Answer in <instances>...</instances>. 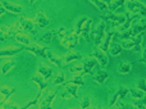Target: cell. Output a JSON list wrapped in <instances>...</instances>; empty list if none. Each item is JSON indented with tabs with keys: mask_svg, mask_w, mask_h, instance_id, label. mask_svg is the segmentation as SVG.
Listing matches in <instances>:
<instances>
[{
	"mask_svg": "<svg viewBox=\"0 0 146 109\" xmlns=\"http://www.w3.org/2000/svg\"><path fill=\"white\" fill-rule=\"evenodd\" d=\"M108 77H109V73L105 71V69H99L96 73H94L92 74V81H95V82H98V84H100V85H103L104 82L108 80Z\"/></svg>",
	"mask_w": 146,
	"mask_h": 109,
	"instance_id": "2e32d148",
	"label": "cell"
},
{
	"mask_svg": "<svg viewBox=\"0 0 146 109\" xmlns=\"http://www.w3.org/2000/svg\"><path fill=\"white\" fill-rule=\"evenodd\" d=\"M67 84H73V85H77V86H85V81L82 78V74H77L72 80H69Z\"/></svg>",
	"mask_w": 146,
	"mask_h": 109,
	"instance_id": "4dcf8cb0",
	"label": "cell"
},
{
	"mask_svg": "<svg viewBox=\"0 0 146 109\" xmlns=\"http://www.w3.org/2000/svg\"><path fill=\"white\" fill-rule=\"evenodd\" d=\"M88 19V17H86V15H83V17H81L80 19L76 22V26H74V30H73V32L76 33V35H78L80 36L81 35V31H82V27H83V25L86 23V21Z\"/></svg>",
	"mask_w": 146,
	"mask_h": 109,
	"instance_id": "4316f807",
	"label": "cell"
},
{
	"mask_svg": "<svg viewBox=\"0 0 146 109\" xmlns=\"http://www.w3.org/2000/svg\"><path fill=\"white\" fill-rule=\"evenodd\" d=\"M28 1H30V5H33L36 3V0H28Z\"/></svg>",
	"mask_w": 146,
	"mask_h": 109,
	"instance_id": "bcb514c9",
	"label": "cell"
},
{
	"mask_svg": "<svg viewBox=\"0 0 146 109\" xmlns=\"http://www.w3.org/2000/svg\"><path fill=\"white\" fill-rule=\"evenodd\" d=\"M146 30V18H140L137 23H132V26L124 32L118 33V37L121 39L122 41L124 40H129V39L136 37L137 35L142 33Z\"/></svg>",
	"mask_w": 146,
	"mask_h": 109,
	"instance_id": "6da1fadb",
	"label": "cell"
},
{
	"mask_svg": "<svg viewBox=\"0 0 146 109\" xmlns=\"http://www.w3.org/2000/svg\"><path fill=\"white\" fill-rule=\"evenodd\" d=\"M118 72L121 74H126V73H129L132 69V63L131 62H126V60H122L118 63V67H117Z\"/></svg>",
	"mask_w": 146,
	"mask_h": 109,
	"instance_id": "44dd1931",
	"label": "cell"
},
{
	"mask_svg": "<svg viewBox=\"0 0 146 109\" xmlns=\"http://www.w3.org/2000/svg\"><path fill=\"white\" fill-rule=\"evenodd\" d=\"M7 36H5V33L4 32H3V31L1 30H0V41H5V40H7Z\"/></svg>",
	"mask_w": 146,
	"mask_h": 109,
	"instance_id": "ee69618b",
	"label": "cell"
},
{
	"mask_svg": "<svg viewBox=\"0 0 146 109\" xmlns=\"http://www.w3.org/2000/svg\"><path fill=\"white\" fill-rule=\"evenodd\" d=\"M37 73L41 74V76L48 81V80L53 76V69H51L50 67H46V66H44V64H40L38 68H37Z\"/></svg>",
	"mask_w": 146,
	"mask_h": 109,
	"instance_id": "ffe728a7",
	"label": "cell"
},
{
	"mask_svg": "<svg viewBox=\"0 0 146 109\" xmlns=\"http://www.w3.org/2000/svg\"><path fill=\"white\" fill-rule=\"evenodd\" d=\"M91 55H92V58H95L96 60H98L99 66H101L103 68H106L109 64V58L108 55H106L105 51H103L99 46H95L92 50V53H91Z\"/></svg>",
	"mask_w": 146,
	"mask_h": 109,
	"instance_id": "8992f818",
	"label": "cell"
},
{
	"mask_svg": "<svg viewBox=\"0 0 146 109\" xmlns=\"http://www.w3.org/2000/svg\"><path fill=\"white\" fill-rule=\"evenodd\" d=\"M95 109H103V108H101V107H96Z\"/></svg>",
	"mask_w": 146,
	"mask_h": 109,
	"instance_id": "681fc988",
	"label": "cell"
},
{
	"mask_svg": "<svg viewBox=\"0 0 146 109\" xmlns=\"http://www.w3.org/2000/svg\"><path fill=\"white\" fill-rule=\"evenodd\" d=\"M101 1H104V3H108V1H109V0H101Z\"/></svg>",
	"mask_w": 146,
	"mask_h": 109,
	"instance_id": "c3c4849f",
	"label": "cell"
},
{
	"mask_svg": "<svg viewBox=\"0 0 146 109\" xmlns=\"http://www.w3.org/2000/svg\"><path fill=\"white\" fill-rule=\"evenodd\" d=\"M32 82H35V84L38 85V91H42V90H45L46 87H48V82H46V80L38 73L32 77Z\"/></svg>",
	"mask_w": 146,
	"mask_h": 109,
	"instance_id": "7402d4cb",
	"label": "cell"
},
{
	"mask_svg": "<svg viewBox=\"0 0 146 109\" xmlns=\"http://www.w3.org/2000/svg\"><path fill=\"white\" fill-rule=\"evenodd\" d=\"M14 39L17 40V43L22 44V45H25V46H27V45H30V44H31L30 37H28L26 33H19V35H17Z\"/></svg>",
	"mask_w": 146,
	"mask_h": 109,
	"instance_id": "83f0119b",
	"label": "cell"
},
{
	"mask_svg": "<svg viewBox=\"0 0 146 109\" xmlns=\"http://www.w3.org/2000/svg\"><path fill=\"white\" fill-rule=\"evenodd\" d=\"M5 13H7V10L4 9V7H3L1 3H0V17H3V15H4Z\"/></svg>",
	"mask_w": 146,
	"mask_h": 109,
	"instance_id": "f6af8a7d",
	"label": "cell"
},
{
	"mask_svg": "<svg viewBox=\"0 0 146 109\" xmlns=\"http://www.w3.org/2000/svg\"><path fill=\"white\" fill-rule=\"evenodd\" d=\"M41 92H42V91H38V92H37V95H36V96H35V99H33V100H31V102H28L27 104H26V105H23V107H18V109H30L31 107H33V105H36L38 102H40Z\"/></svg>",
	"mask_w": 146,
	"mask_h": 109,
	"instance_id": "f546056e",
	"label": "cell"
},
{
	"mask_svg": "<svg viewBox=\"0 0 146 109\" xmlns=\"http://www.w3.org/2000/svg\"><path fill=\"white\" fill-rule=\"evenodd\" d=\"M141 54H142V56H141V59H140V63H145V66H146V46H142V50H141Z\"/></svg>",
	"mask_w": 146,
	"mask_h": 109,
	"instance_id": "b9f144b4",
	"label": "cell"
},
{
	"mask_svg": "<svg viewBox=\"0 0 146 109\" xmlns=\"http://www.w3.org/2000/svg\"><path fill=\"white\" fill-rule=\"evenodd\" d=\"M60 96H62V99H64V100H68V99H71V98H73L72 95H71V92H69L68 90H66L64 92H62Z\"/></svg>",
	"mask_w": 146,
	"mask_h": 109,
	"instance_id": "7bdbcfd3",
	"label": "cell"
},
{
	"mask_svg": "<svg viewBox=\"0 0 146 109\" xmlns=\"http://www.w3.org/2000/svg\"><path fill=\"white\" fill-rule=\"evenodd\" d=\"M33 21H35L36 26H38L40 28H48L49 26H50V19H49V18L45 15V13L41 12V10L37 12V14H36V17Z\"/></svg>",
	"mask_w": 146,
	"mask_h": 109,
	"instance_id": "7c38bea8",
	"label": "cell"
},
{
	"mask_svg": "<svg viewBox=\"0 0 146 109\" xmlns=\"http://www.w3.org/2000/svg\"><path fill=\"white\" fill-rule=\"evenodd\" d=\"M136 85H137V89L139 90H141V91H144V92H146V80L145 78H139L136 81Z\"/></svg>",
	"mask_w": 146,
	"mask_h": 109,
	"instance_id": "74e56055",
	"label": "cell"
},
{
	"mask_svg": "<svg viewBox=\"0 0 146 109\" xmlns=\"http://www.w3.org/2000/svg\"><path fill=\"white\" fill-rule=\"evenodd\" d=\"M54 35H55V31H48V32L44 33V35L40 37V41L44 44H50L51 41H53Z\"/></svg>",
	"mask_w": 146,
	"mask_h": 109,
	"instance_id": "f1b7e54d",
	"label": "cell"
},
{
	"mask_svg": "<svg viewBox=\"0 0 146 109\" xmlns=\"http://www.w3.org/2000/svg\"><path fill=\"white\" fill-rule=\"evenodd\" d=\"M78 40H80V36L76 35L73 31H72V32H69V31H68V33H67L66 37H64L63 40L60 41V44H62V46H64L66 49L73 50V49L77 46Z\"/></svg>",
	"mask_w": 146,
	"mask_h": 109,
	"instance_id": "52a82bcc",
	"label": "cell"
},
{
	"mask_svg": "<svg viewBox=\"0 0 146 109\" xmlns=\"http://www.w3.org/2000/svg\"><path fill=\"white\" fill-rule=\"evenodd\" d=\"M69 71H71L72 73H78V74H82L83 67H82V64H77V66H72L71 68H69Z\"/></svg>",
	"mask_w": 146,
	"mask_h": 109,
	"instance_id": "f35d334b",
	"label": "cell"
},
{
	"mask_svg": "<svg viewBox=\"0 0 146 109\" xmlns=\"http://www.w3.org/2000/svg\"><path fill=\"white\" fill-rule=\"evenodd\" d=\"M139 109H146V105H144V107H140Z\"/></svg>",
	"mask_w": 146,
	"mask_h": 109,
	"instance_id": "7dc6e473",
	"label": "cell"
},
{
	"mask_svg": "<svg viewBox=\"0 0 146 109\" xmlns=\"http://www.w3.org/2000/svg\"><path fill=\"white\" fill-rule=\"evenodd\" d=\"M106 4H108L109 12L114 13L117 9H118V8L123 7V5H124V0H110V1H108Z\"/></svg>",
	"mask_w": 146,
	"mask_h": 109,
	"instance_id": "d4e9b609",
	"label": "cell"
},
{
	"mask_svg": "<svg viewBox=\"0 0 146 109\" xmlns=\"http://www.w3.org/2000/svg\"><path fill=\"white\" fill-rule=\"evenodd\" d=\"M67 33H68V30H67L66 27H59L58 30L55 31V35L58 36V37H59V40H60V41L63 40L64 37H66V35H67Z\"/></svg>",
	"mask_w": 146,
	"mask_h": 109,
	"instance_id": "8d00e7d4",
	"label": "cell"
},
{
	"mask_svg": "<svg viewBox=\"0 0 146 109\" xmlns=\"http://www.w3.org/2000/svg\"><path fill=\"white\" fill-rule=\"evenodd\" d=\"M142 41H144V36H142V33H140V35H137L136 37H133V39L124 40L121 45H122V48L127 49V50H132V51H136V53H141Z\"/></svg>",
	"mask_w": 146,
	"mask_h": 109,
	"instance_id": "7a4b0ae2",
	"label": "cell"
},
{
	"mask_svg": "<svg viewBox=\"0 0 146 109\" xmlns=\"http://www.w3.org/2000/svg\"><path fill=\"white\" fill-rule=\"evenodd\" d=\"M81 59H83L82 54L76 53V51H69V53H67L66 55L63 56V63L64 64H68V63H71V62L81 60Z\"/></svg>",
	"mask_w": 146,
	"mask_h": 109,
	"instance_id": "ac0fdd59",
	"label": "cell"
},
{
	"mask_svg": "<svg viewBox=\"0 0 146 109\" xmlns=\"http://www.w3.org/2000/svg\"><path fill=\"white\" fill-rule=\"evenodd\" d=\"M105 31H106V23L104 21H100L99 25L96 26V28L92 31V39H94V44L95 46H100L103 43V39L105 36Z\"/></svg>",
	"mask_w": 146,
	"mask_h": 109,
	"instance_id": "5b68a950",
	"label": "cell"
},
{
	"mask_svg": "<svg viewBox=\"0 0 146 109\" xmlns=\"http://www.w3.org/2000/svg\"><path fill=\"white\" fill-rule=\"evenodd\" d=\"M14 92H15V89H14V87H8V86H5V85L0 86V94L4 96V100H5V102H7V100L9 99V98L12 96Z\"/></svg>",
	"mask_w": 146,
	"mask_h": 109,
	"instance_id": "cb8c5ba5",
	"label": "cell"
},
{
	"mask_svg": "<svg viewBox=\"0 0 146 109\" xmlns=\"http://www.w3.org/2000/svg\"><path fill=\"white\" fill-rule=\"evenodd\" d=\"M23 49L30 53L35 54L36 56H40V58H48V48H42V46L37 45V44H32V45H27L23 46Z\"/></svg>",
	"mask_w": 146,
	"mask_h": 109,
	"instance_id": "ba28073f",
	"label": "cell"
},
{
	"mask_svg": "<svg viewBox=\"0 0 146 109\" xmlns=\"http://www.w3.org/2000/svg\"><path fill=\"white\" fill-rule=\"evenodd\" d=\"M53 84H54V85H56V86L66 84V74H64V73H58V74H56L55 78L53 80Z\"/></svg>",
	"mask_w": 146,
	"mask_h": 109,
	"instance_id": "836d02e7",
	"label": "cell"
},
{
	"mask_svg": "<svg viewBox=\"0 0 146 109\" xmlns=\"http://www.w3.org/2000/svg\"><path fill=\"white\" fill-rule=\"evenodd\" d=\"M127 12L132 13V14H137L141 18H146V5L144 3L135 0V1H127L126 4Z\"/></svg>",
	"mask_w": 146,
	"mask_h": 109,
	"instance_id": "3957f363",
	"label": "cell"
},
{
	"mask_svg": "<svg viewBox=\"0 0 146 109\" xmlns=\"http://www.w3.org/2000/svg\"><path fill=\"white\" fill-rule=\"evenodd\" d=\"M48 59L54 64V66L59 67V68H62V67L64 66V63H63V58H62V56H59V55H56V54H54L53 51L50 50V49L48 50Z\"/></svg>",
	"mask_w": 146,
	"mask_h": 109,
	"instance_id": "d6986e66",
	"label": "cell"
},
{
	"mask_svg": "<svg viewBox=\"0 0 146 109\" xmlns=\"http://www.w3.org/2000/svg\"><path fill=\"white\" fill-rule=\"evenodd\" d=\"M56 94H58V90H54V91H50L48 92V95L46 96H44L42 99H40V109H53V105H51V103H53L54 98L56 96Z\"/></svg>",
	"mask_w": 146,
	"mask_h": 109,
	"instance_id": "8fae6325",
	"label": "cell"
},
{
	"mask_svg": "<svg viewBox=\"0 0 146 109\" xmlns=\"http://www.w3.org/2000/svg\"><path fill=\"white\" fill-rule=\"evenodd\" d=\"M117 33H118V32H117V31H114V30L108 31V32L105 33V36H104L103 43H101V45L99 46V48H100L103 51L108 53V51H109V46H110V44H111V39H113L114 35H117Z\"/></svg>",
	"mask_w": 146,
	"mask_h": 109,
	"instance_id": "4fadbf2b",
	"label": "cell"
},
{
	"mask_svg": "<svg viewBox=\"0 0 146 109\" xmlns=\"http://www.w3.org/2000/svg\"><path fill=\"white\" fill-rule=\"evenodd\" d=\"M119 107H121L122 109H139L136 107V105H133V104H123V103H119Z\"/></svg>",
	"mask_w": 146,
	"mask_h": 109,
	"instance_id": "60d3db41",
	"label": "cell"
},
{
	"mask_svg": "<svg viewBox=\"0 0 146 109\" xmlns=\"http://www.w3.org/2000/svg\"><path fill=\"white\" fill-rule=\"evenodd\" d=\"M99 66L98 60L95 58H85L83 59V63H82V67H83V71H82V74H94V68Z\"/></svg>",
	"mask_w": 146,
	"mask_h": 109,
	"instance_id": "9c48e42d",
	"label": "cell"
},
{
	"mask_svg": "<svg viewBox=\"0 0 146 109\" xmlns=\"http://www.w3.org/2000/svg\"><path fill=\"white\" fill-rule=\"evenodd\" d=\"M19 25L21 30L23 33H32V35H37V28H36L35 21L28 19L26 17H19V19L17 21Z\"/></svg>",
	"mask_w": 146,
	"mask_h": 109,
	"instance_id": "277c9868",
	"label": "cell"
},
{
	"mask_svg": "<svg viewBox=\"0 0 146 109\" xmlns=\"http://www.w3.org/2000/svg\"><path fill=\"white\" fill-rule=\"evenodd\" d=\"M122 50H123V48H122L121 44L111 43L110 46H109V51H108V53L110 54V55H113V56H118V55H121Z\"/></svg>",
	"mask_w": 146,
	"mask_h": 109,
	"instance_id": "603a6c76",
	"label": "cell"
},
{
	"mask_svg": "<svg viewBox=\"0 0 146 109\" xmlns=\"http://www.w3.org/2000/svg\"><path fill=\"white\" fill-rule=\"evenodd\" d=\"M15 64H17V62L12 60V59H8V60L3 62V63H1V68H0L3 76H7V74L9 73V71H12V69L15 67Z\"/></svg>",
	"mask_w": 146,
	"mask_h": 109,
	"instance_id": "e0dca14e",
	"label": "cell"
},
{
	"mask_svg": "<svg viewBox=\"0 0 146 109\" xmlns=\"http://www.w3.org/2000/svg\"><path fill=\"white\" fill-rule=\"evenodd\" d=\"M1 5L4 7V9L7 10V12H10L13 13V14H21L22 13V7H21L19 4H15V3H10V1H7V0H3Z\"/></svg>",
	"mask_w": 146,
	"mask_h": 109,
	"instance_id": "5bb4252c",
	"label": "cell"
},
{
	"mask_svg": "<svg viewBox=\"0 0 146 109\" xmlns=\"http://www.w3.org/2000/svg\"><path fill=\"white\" fill-rule=\"evenodd\" d=\"M129 95H131L133 99H136V100H139V99H141L142 96L145 95V92L144 91H141V90H135V89H129Z\"/></svg>",
	"mask_w": 146,
	"mask_h": 109,
	"instance_id": "e575fe53",
	"label": "cell"
},
{
	"mask_svg": "<svg viewBox=\"0 0 146 109\" xmlns=\"http://www.w3.org/2000/svg\"><path fill=\"white\" fill-rule=\"evenodd\" d=\"M88 109H94V108H88Z\"/></svg>",
	"mask_w": 146,
	"mask_h": 109,
	"instance_id": "f5cc1de1",
	"label": "cell"
},
{
	"mask_svg": "<svg viewBox=\"0 0 146 109\" xmlns=\"http://www.w3.org/2000/svg\"><path fill=\"white\" fill-rule=\"evenodd\" d=\"M91 23H92V19H91V18H88V19L86 21V23L83 25L82 31H81V35H80V39L87 41V43H90V41H91V37H90V35H91V33H90Z\"/></svg>",
	"mask_w": 146,
	"mask_h": 109,
	"instance_id": "9a60e30c",
	"label": "cell"
},
{
	"mask_svg": "<svg viewBox=\"0 0 146 109\" xmlns=\"http://www.w3.org/2000/svg\"><path fill=\"white\" fill-rule=\"evenodd\" d=\"M66 109H72V108H66Z\"/></svg>",
	"mask_w": 146,
	"mask_h": 109,
	"instance_id": "816d5d0a",
	"label": "cell"
},
{
	"mask_svg": "<svg viewBox=\"0 0 146 109\" xmlns=\"http://www.w3.org/2000/svg\"><path fill=\"white\" fill-rule=\"evenodd\" d=\"M119 99V92H118V87L115 90H109V107L113 108L115 105L117 100Z\"/></svg>",
	"mask_w": 146,
	"mask_h": 109,
	"instance_id": "484cf974",
	"label": "cell"
},
{
	"mask_svg": "<svg viewBox=\"0 0 146 109\" xmlns=\"http://www.w3.org/2000/svg\"><path fill=\"white\" fill-rule=\"evenodd\" d=\"M66 85V90H68L69 92H71V95L73 98H78L77 96V91H78V86L77 85H73V84H64Z\"/></svg>",
	"mask_w": 146,
	"mask_h": 109,
	"instance_id": "d6a6232c",
	"label": "cell"
},
{
	"mask_svg": "<svg viewBox=\"0 0 146 109\" xmlns=\"http://www.w3.org/2000/svg\"><path fill=\"white\" fill-rule=\"evenodd\" d=\"M124 1H135V0H124Z\"/></svg>",
	"mask_w": 146,
	"mask_h": 109,
	"instance_id": "f907efd6",
	"label": "cell"
},
{
	"mask_svg": "<svg viewBox=\"0 0 146 109\" xmlns=\"http://www.w3.org/2000/svg\"><path fill=\"white\" fill-rule=\"evenodd\" d=\"M0 30L5 33V36H7L8 39L15 37V36L19 35V33H23L22 30H21V27H19V25H18V22H15L14 25H12V26H3Z\"/></svg>",
	"mask_w": 146,
	"mask_h": 109,
	"instance_id": "30bf717a",
	"label": "cell"
},
{
	"mask_svg": "<svg viewBox=\"0 0 146 109\" xmlns=\"http://www.w3.org/2000/svg\"><path fill=\"white\" fill-rule=\"evenodd\" d=\"M91 105V100L88 96H83V99L80 100V107L81 109H88Z\"/></svg>",
	"mask_w": 146,
	"mask_h": 109,
	"instance_id": "d590c367",
	"label": "cell"
},
{
	"mask_svg": "<svg viewBox=\"0 0 146 109\" xmlns=\"http://www.w3.org/2000/svg\"><path fill=\"white\" fill-rule=\"evenodd\" d=\"M133 105H136L137 108L146 105V92H145V95L141 98V99H139V100H136V102H135V104H133Z\"/></svg>",
	"mask_w": 146,
	"mask_h": 109,
	"instance_id": "ab89813d",
	"label": "cell"
},
{
	"mask_svg": "<svg viewBox=\"0 0 146 109\" xmlns=\"http://www.w3.org/2000/svg\"><path fill=\"white\" fill-rule=\"evenodd\" d=\"M90 1L99 10H101V12H105V10L108 9V4L104 3V1H101V0H90Z\"/></svg>",
	"mask_w": 146,
	"mask_h": 109,
	"instance_id": "1f68e13d",
	"label": "cell"
}]
</instances>
